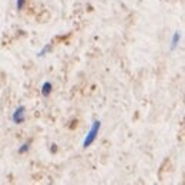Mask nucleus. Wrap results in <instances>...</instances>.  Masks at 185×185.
<instances>
[{"label": "nucleus", "instance_id": "obj_2", "mask_svg": "<svg viewBox=\"0 0 185 185\" xmlns=\"http://www.w3.org/2000/svg\"><path fill=\"white\" fill-rule=\"evenodd\" d=\"M11 120H13L14 124H22V123H24V120H26V107H24V105L17 107V108L14 110L13 115H11Z\"/></svg>", "mask_w": 185, "mask_h": 185}, {"label": "nucleus", "instance_id": "obj_6", "mask_svg": "<svg viewBox=\"0 0 185 185\" xmlns=\"http://www.w3.org/2000/svg\"><path fill=\"white\" fill-rule=\"evenodd\" d=\"M50 50H51V47H50V44H47V46H46V47H44L43 50H41V51H38V57H41V56H46V53H49Z\"/></svg>", "mask_w": 185, "mask_h": 185}, {"label": "nucleus", "instance_id": "obj_4", "mask_svg": "<svg viewBox=\"0 0 185 185\" xmlns=\"http://www.w3.org/2000/svg\"><path fill=\"white\" fill-rule=\"evenodd\" d=\"M180 40H181L180 32H175L174 36H172V40H171V50H175V49H177V46H178V43H180Z\"/></svg>", "mask_w": 185, "mask_h": 185}, {"label": "nucleus", "instance_id": "obj_3", "mask_svg": "<svg viewBox=\"0 0 185 185\" xmlns=\"http://www.w3.org/2000/svg\"><path fill=\"white\" fill-rule=\"evenodd\" d=\"M53 91V84L50 81H44L43 86H41V96L43 97H49L50 94Z\"/></svg>", "mask_w": 185, "mask_h": 185}, {"label": "nucleus", "instance_id": "obj_5", "mask_svg": "<svg viewBox=\"0 0 185 185\" xmlns=\"http://www.w3.org/2000/svg\"><path fill=\"white\" fill-rule=\"evenodd\" d=\"M29 150H30V142L27 141V142H24L22 147L19 148V154H26Z\"/></svg>", "mask_w": 185, "mask_h": 185}, {"label": "nucleus", "instance_id": "obj_8", "mask_svg": "<svg viewBox=\"0 0 185 185\" xmlns=\"http://www.w3.org/2000/svg\"><path fill=\"white\" fill-rule=\"evenodd\" d=\"M57 151V147H56V144H53V147H51V153H56Z\"/></svg>", "mask_w": 185, "mask_h": 185}, {"label": "nucleus", "instance_id": "obj_7", "mask_svg": "<svg viewBox=\"0 0 185 185\" xmlns=\"http://www.w3.org/2000/svg\"><path fill=\"white\" fill-rule=\"evenodd\" d=\"M24 5H26V0H16V7H17V10H23Z\"/></svg>", "mask_w": 185, "mask_h": 185}, {"label": "nucleus", "instance_id": "obj_1", "mask_svg": "<svg viewBox=\"0 0 185 185\" xmlns=\"http://www.w3.org/2000/svg\"><path fill=\"white\" fill-rule=\"evenodd\" d=\"M100 128H101V121H98V120L92 121L91 128H90V131L87 132V137H86V138H84V141H83V148L90 147L92 142L96 141V138H97V135H98V131H100Z\"/></svg>", "mask_w": 185, "mask_h": 185}]
</instances>
